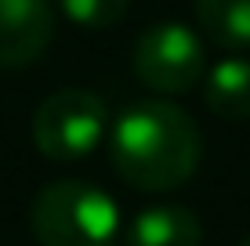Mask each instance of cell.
Instances as JSON below:
<instances>
[{
  "label": "cell",
  "instance_id": "1",
  "mask_svg": "<svg viewBox=\"0 0 250 246\" xmlns=\"http://www.w3.org/2000/svg\"><path fill=\"white\" fill-rule=\"evenodd\" d=\"M109 159L131 189H178L200 167V127L167 98L138 101L109 131Z\"/></svg>",
  "mask_w": 250,
  "mask_h": 246
},
{
  "label": "cell",
  "instance_id": "2",
  "mask_svg": "<svg viewBox=\"0 0 250 246\" xmlns=\"http://www.w3.org/2000/svg\"><path fill=\"white\" fill-rule=\"evenodd\" d=\"M29 228L40 246H113L120 210L91 181H51L29 207Z\"/></svg>",
  "mask_w": 250,
  "mask_h": 246
},
{
  "label": "cell",
  "instance_id": "3",
  "mask_svg": "<svg viewBox=\"0 0 250 246\" xmlns=\"http://www.w3.org/2000/svg\"><path fill=\"white\" fill-rule=\"evenodd\" d=\"M109 131V109L94 91L65 87L40 101L33 113V141L47 159L69 163L102 145Z\"/></svg>",
  "mask_w": 250,
  "mask_h": 246
},
{
  "label": "cell",
  "instance_id": "4",
  "mask_svg": "<svg viewBox=\"0 0 250 246\" xmlns=\"http://www.w3.org/2000/svg\"><path fill=\"white\" fill-rule=\"evenodd\" d=\"M134 73L156 95H185L203 76V44L188 25L160 22L138 37Z\"/></svg>",
  "mask_w": 250,
  "mask_h": 246
},
{
  "label": "cell",
  "instance_id": "5",
  "mask_svg": "<svg viewBox=\"0 0 250 246\" xmlns=\"http://www.w3.org/2000/svg\"><path fill=\"white\" fill-rule=\"evenodd\" d=\"M55 37L51 0H0V69L37 62Z\"/></svg>",
  "mask_w": 250,
  "mask_h": 246
},
{
  "label": "cell",
  "instance_id": "6",
  "mask_svg": "<svg viewBox=\"0 0 250 246\" xmlns=\"http://www.w3.org/2000/svg\"><path fill=\"white\" fill-rule=\"evenodd\" d=\"M124 243L127 246H200L203 225L182 203H152L131 217Z\"/></svg>",
  "mask_w": 250,
  "mask_h": 246
},
{
  "label": "cell",
  "instance_id": "7",
  "mask_svg": "<svg viewBox=\"0 0 250 246\" xmlns=\"http://www.w3.org/2000/svg\"><path fill=\"white\" fill-rule=\"evenodd\" d=\"M203 101L218 120H250V58H225L203 80Z\"/></svg>",
  "mask_w": 250,
  "mask_h": 246
},
{
  "label": "cell",
  "instance_id": "8",
  "mask_svg": "<svg viewBox=\"0 0 250 246\" xmlns=\"http://www.w3.org/2000/svg\"><path fill=\"white\" fill-rule=\"evenodd\" d=\"M192 7L218 47H250V0H196Z\"/></svg>",
  "mask_w": 250,
  "mask_h": 246
},
{
  "label": "cell",
  "instance_id": "9",
  "mask_svg": "<svg viewBox=\"0 0 250 246\" xmlns=\"http://www.w3.org/2000/svg\"><path fill=\"white\" fill-rule=\"evenodd\" d=\"M58 7L83 29H109L127 15V0H58Z\"/></svg>",
  "mask_w": 250,
  "mask_h": 246
},
{
  "label": "cell",
  "instance_id": "10",
  "mask_svg": "<svg viewBox=\"0 0 250 246\" xmlns=\"http://www.w3.org/2000/svg\"><path fill=\"white\" fill-rule=\"evenodd\" d=\"M239 246H250V235H247V239H243V243H239Z\"/></svg>",
  "mask_w": 250,
  "mask_h": 246
}]
</instances>
